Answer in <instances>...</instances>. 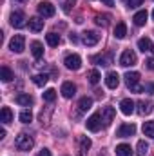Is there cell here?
Masks as SVG:
<instances>
[{"label": "cell", "mask_w": 154, "mask_h": 156, "mask_svg": "<svg viewBox=\"0 0 154 156\" xmlns=\"http://www.w3.org/2000/svg\"><path fill=\"white\" fill-rule=\"evenodd\" d=\"M33 145H35V140H33L29 134H26V133H20V134L16 136V140H15V147H16L18 151H22V153L31 151Z\"/></svg>", "instance_id": "cell-1"}, {"label": "cell", "mask_w": 154, "mask_h": 156, "mask_svg": "<svg viewBox=\"0 0 154 156\" xmlns=\"http://www.w3.org/2000/svg\"><path fill=\"white\" fill-rule=\"evenodd\" d=\"M9 49L13 51V53H24V49H26V38H24V35H15L11 42H9Z\"/></svg>", "instance_id": "cell-2"}, {"label": "cell", "mask_w": 154, "mask_h": 156, "mask_svg": "<svg viewBox=\"0 0 154 156\" xmlns=\"http://www.w3.org/2000/svg\"><path fill=\"white\" fill-rule=\"evenodd\" d=\"M136 62H138L136 53H134V51H131V49H125V51L121 53V56H120V66H123V67L136 66Z\"/></svg>", "instance_id": "cell-3"}, {"label": "cell", "mask_w": 154, "mask_h": 156, "mask_svg": "<svg viewBox=\"0 0 154 156\" xmlns=\"http://www.w3.org/2000/svg\"><path fill=\"white\" fill-rule=\"evenodd\" d=\"M9 22H11V26L15 27V29H20V27H24L27 22H26V15L22 13V11H13L11 13V16H9Z\"/></svg>", "instance_id": "cell-4"}, {"label": "cell", "mask_w": 154, "mask_h": 156, "mask_svg": "<svg viewBox=\"0 0 154 156\" xmlns=\"http://www.w3.org/2000/svg\"><path fill=\"white\" fill-rule=\"evenodd\" d=\"M91 62L96 64V66H103V67H107V66L113 64V55H111V53H100V55L91 56Z\"/></svg>", "instance_id": "cell-5"}, {"label": "cell", "mask_w": 154, "mask_h": 156, "mask_svg": "<svg viewBox=\"0 0 154 156\" xmlns=\"http://www.w3.org/2000/svg\"><path fill=\"white\" fill-rule=\"evenodd\" d=\"M102 113H94V115H91V116L87 118V122H85V125H87V129L89 131H93V133H96V131H100V127H102Z\"/></svg>", "instance_id": "cell-6"}, {"label": "cell", "mask_w": 154, "mask_h": 156, "mask_svg": "<svg viewBox=\"0 0 154 156\" xmlns=\"http://www.w3.org/2000/svg\"><path fill=\"white\" fill-rule=\"evenodd\" d=\"M64 64H65V67L69 71H78L82 67V58L78 55H67L65 60H64Z\"/></svg>", "instance_id": "cell-7"}, {"label": "cell", "mask_w": 154, "mask_h": 156, "mask_svg": "<svg viewBox=\"0 0 154 156\" xmlns=\"http://www.w3.org/2000/svg\"><path fill=\"white\" fill-rule=\"evenodd\" d=\"M54 5L51 4V2H40L38 4V13L44 16V18H51V16H54Z\"/></svg>", "instance_id": "cell-8"}, {"label": "cell", "mask_w": 154, "mask_h": 156, "mask_svg": "<svg viewBox=\"0 0 154 156\" xmlns=\"http://www.w3.org/2000/svg\"><path fill=\"white\" fill-rule=\"evenodd\" d=\"M134 133H136V127H134L132 123H123V125L118 127L116 136H118V138H129V136H132Z\"/></svg>", "instance_id": "cell-9"}, {"label": "cell", "mask_w": 154, "mask_h": 156, "mask_svg": "<svg viewBox=\"0 0 154 156\" xmlns=\"http://www.w3.org/2000/svg\"><path fill=\"white\" fill-rule=\"evenodd\" d=\"M82 42H83L85 45H96V44L100 42V35H98L96 31H85V33L82 35Z\"/></svg>", "instance_id": "cell-10"}, {"label": "cell", "mask_w": 154, "mask_h": 156, "mask_svg": "<svg viewBox=\"0 0 154 156\" xmlns=\"http://www.w3.org/2000/svg\"><path fill=\"white\" fill-rule=\"evenodd\" d=\"M60 93H62V96H64V98H73V96L76 94V85H75L73 82H64V83H62Z\"/></svg>", "instance_id": "cell-11"}, {"label": "cell", "mask_w": 154, "mask_h": 156, "mask_svg": "<svg viewBox=\"0 0 154 156\" xmlns=\"http://www.w3.org/2000/svg\"><path fill=\"white\" fill-rule=\"evenodd\" d=\"M114 107H103V111H102V122H103V125L105 127H109L111 125V122L114 120Z\"/></svg>", "instance_id": "cell-12"}, {"label": "cell", "mask_w": 154, "mask_h": 156, "mask_svg": "<svg viewBox=\"0 0 154 156\" xmlns=\"http://www.w3.org/2000/svg\"><path fill=\"white\" fill-rule=\"evenodd\" d=\"M120 109H121V113L123 115H132L134 113V102L131 100V98H123L121 102H120Z\"/></svg>", "instance_id": "cell-13"}, {"label": "cell", "mask_w": 154, "mask_h": 156, "mask_svg": "<svg viewBox=\"0 0 154 156\" xmlns=\"http://www.w3.org/2000/svg\"><path fill=\"white\" fill-rule=\"evenodd\" d=\"M138 82H140V73H136V71L125 73V83H127L129 89H132L134 85H138Z\"/></svg>", "instance_id": "cell-14"}, {"label": "cell", "mask_w": 154, "mask_h": 156, "mask_svg": "<svg viewBox=\"0 0 154 156\" xmlns=\"http://www.w3.org/2000/svg\"><path fill=\"white\" fill-rule=\"evenodd\" d=\"M118 83H120V76H118V73H107V76H105V85L109 87V89H116L118 87Z\"/></svg>", "instance_id": "cell-15"}, {"label": "cell", "mask_w": 154, "mask_h": 156, "mask_svg": "<svg viewBox=\"0 0 154 156\" xmlns=\"http://www.w3.org/2000/svg\"><path fill=\"white\" fill-rule=\"evenodd\" d=\"M138 47H140V51H143V53H152L154 55V44L149 38H140L138 40Z\"/></svg>", "instance_id": "cell-16"}, {"label": "cell", "mask_w": 154, "mask_h": 156, "mask_svg": "<svg viewBox=\"0 0 154 156\" xmlns=\"http://www.w3.org/2000/svg\"><path fill=\"white\" fill-rule=\"evenodd\" d=\"M29 29L33 31V33H38L44 29V20L40 18V16H33V18H29Z\"/></svg>", "instance_id": "cell-17"}, {"label": "cell", "mask_w": 154, "mask_h": 156, "mask_svg": "<svg viewBox=\"0 0 154 156\" xmlns=\"http://www.w3.org/2000/svg\"><path fill=\"white\" fill-rule=\"evenodd\" d=\"M78 142H80V149H78V151H80V154H78V156H85V153L91 149L93 142H91L87 136H80V140H78Z\"/></svg>", "instance_id": "cell-18"}, {"label": "cell", "mask_w": 154, "mask_h": 156, "mask_svg": "<svg viewBox=\"0 0 154 156\" xmlns=\"http://www.w3.org/2000/svg\"><path fill=\"white\" fill-rule=\"evenodd\" d=\"M16 104L18 105H24V107H29V105H33V96L31 94H26V93H20L16 96Z\"/></svg>", "instance_id": "cell-19"}, {"label": "cell", "mask_w": 154, "mask_h": 156, "mask_svg": "<svg viewBox=\"0 0 154 156\" xmlns=\"http://www.w3.org/2000/svg\"><path fill=\"white\" fill-rule=\"evenodd\" d=\"M31 53H33V56L37 58V60H40L42 56H44V45L40 44V42H31Z\"/></svg>", "instance_id": "cell-20"}, {"label": "cell", "mask_w": 154, "mask_h": 156, "mask_svg": "<svg viewBox=\"0 0 154 156\" xmlns=\"http://www.w3.org/2000/svg\"><path fill=\"white\" fill-rule=\"evenodd\" d=\"M152 102H140L138 104V113L142 115V116H145V115H151L152 113Z\"/></svg>", "instance_id": "cell-21"}, {"label": "cell", "mask_w": 154, "mask_h": 156, "mask_svg": "<svg viewBox=\"0 0 154 156\" xmlns=\"http://www.w3.org/2000/svg\"><path fill=\"white\" fill-rule=\"evenodd\" d=\"M91 107H93V98H89V96H83V98H80V102H78V109H80L82 113L89 111Z\"/></svg>", "instance_id": "cell-22"}, {"label": "cell", "mask_w": 154, "mask_h": 156, "mask_svg": "<svg viewBox=\"0 0 154 156\" xmlns=\"http://www.w3.org/2000/svg\"><path fill=\"white\" fill-rule=\"evenodd\" d=\"M125 35H127V26H125V22H120V24H116L114 27V37L118 40L125 38Z\"/></svg>", "instance_id": "cell-23"}, {"label": "cell", "mask_w": 154, "mask_h": 156, "mask_svg": "<svg viewBox=\"0 0 154 156\" xmlns=\"http://www.w3.org/2000/svg\"><path fill=\"white\" fill-rule=\"evenodd\" d=\"M116 156H132V149L127 144H120L116 147Z\"/></svg>", "instance_id": "cell-24"}, {"label": "cell", "mask_w": 154, "mask_h": 156, "mask_svg": "<svg viewBox=\"0 0 154 156\" xmlns=\"http://www.w3.org/2000/svg\"><path fill=\"white\" fill-rule=\"evenodd\" d=\"M0 78H2L4 82H11V80L15 78V75H13V71H11L7 66H2V67H0Z\"/></svg>", "instance_id": "cell-25"}, {"label": "cell", "mask_w": 154, "mask_h": 156, "mask_svg": "<svg viewBox=\"0 0 154 156\" xmlns=\"http://www.w3.org/2000/svg\"><path fill=\"white\" fill-rule=\"evenodd\" d=\"M134 24L140 27V26H145V22H147V11H138L136 15H134Z\"/></svg>", "instance_id": "cell-26"}, {"label": "cell", "mask_w": 154, "mask_h": 156, "mask_svg": "<svg viewBox=\"0 0 154 156\" xmlns=\"http://www.w3.org/2000/svg\"><path fill=\"white\" fill-rule=\"evenodd\" d=\"M147 153H149V144H147L145 140H140L138 145H136V154L138 156H145Z\"/></svg>", "instance_id": "cell-27"}, {"label": "cell", "mask_w": 154, "mask_h": 156, "mask_svg": "<svg viewBox=\"0 0 154 156\" xmlns=\"http://www.w3.org/2000/svg\"><path fill=\"white\" fill-rule=\"evenodd\" d=\"M33 82H35V85H38V87H44L47 82H49V75H35L33 76Z\"/></svg>", "instance_id": "cell-28"}, {"label": "cell", "mask_w": 154, "mask_h": 156, "mask_svg": "<svg viewBox=\"0 0 154 156\" xmlns=\"http://www.w3.org/2000/svg\"><path fill=\"white\" fill-rule=\"evenodd\" d=\"M109 18H111L109 15H96V16H94V22H96L98 26H102V27H107V26H109Z\"/></svg>", "instance_id": "cell-29"}, {"label": "cell", "mask_w": 154, "mask_h": 156, "mask_svg": "<svg viewBox=\"0 0 154 156\" xmlns=\"http://www.w3.org/2000/svg\"><path fill=\"white\" fill-rule=\"evenodd\" d=\"M0 116H2V122H4V123H9V122L13 120V111H11L9 107H2Z\"/></svg>", "instance_id": "cell-30"}, {"label": "cell", "mask_w": 154, "mask_h": 156, "mask_svg": "<svg viewBox=\"0 0 154 156\" xmlns=\"http://www.w3.org/2000/svg\"><path fill=\"white\" fill-rule=\"evenodd\" d=\"M45 40H47V44H49L51 47H56V45L60 44V35H56V33H49V35L45 37Z\"/></svg>", "instance_id": "cell-31"}, {"label": "cell", "mask_w": 154, "mask_h": 156, "mask_svg": "<svg viewBox=\"0 0 154 156\" xmlns=\"http://www.w3.org/2000/svg\"><path fill=\"white\" fill-rule=\"evenodd\" d=\"M100 78H102V76H100V73H98L96 69H91V71L87 73V80H89L93 85H96V83L100 82Z\"/></svg>", "instance_id": "cell-32"}, {"label": "cell", "mask_w": 154, "mask_h": 156, "mask_svg": "<svg viewBox=\"0 0 154 156\" xmlns=\"http://www.w3.org/2000/svg\"><path fill=\"white\" fill-rule=\"evenodd\" d=\"M143 134L149 136V138H154V122H145L143 123Z\"/></svg>", "instance_id": "cell-33"}, {"label": "cell", "mask_w": 154, "mask_h": 156, "mask_svg": "<svg viewBox=\"0 0 154 156\" xmlns=\"http://www.w3.org/2000/svg\"><path fill=\"white\" fill-rule=\"evenodd\" d=\"M42 96H44L45 102H54V98H56V91H54V89H45V91L42 93Z\"/></svg>", "instance_id": "cell-34"}, {"label": "cell", "mask_w": 154, "mask_h": 156, "mask_svg": "<svg viewBox=\"0 0 154 156\" xmlns=\"http://www.w3.org/2000/svg\"><path fill=\"white\" fill-rule=\"evenodd\" d=\"M33 120V113H31V109H24L22 113H20V122L22 123H29Z\"/></svg>", "instance_id": "cell-35"}, {"label": "cell", "mask_w": 154, "mask_h": 156, "mask_svg": "<svg viewBox=\"0 0 154 156\" xmlns=\"http://www.w3.org/2000/svg\"><path fill=\"white\" fill-rule=\"evenodd\" d=\"M75 4H76V0H65V2H64V11H65V13H69V11H71V7H73Z\"/></svg>", "instance_id": "cell-36"}, {"label": "cell", "mask_w": 154, "mask_h": 156, "mask_svg": "<svg viewBox=\"0 0 154 156\" xmlns=\"http://www.w3.org/2000/svg\"><path fill=\"white\" fill-rule=\"evenodd\" d=\"M143 4V0H127V7H138V5H142Z\"/></svg>", "instance_id": "cell-37"}, {"label": "cell", "mask_w": 154, "mask_h": 156, "mask_svg": "<svg viewBox=\"0 0 154 156\" xmlns=\"http://www.w3.org/2000/svg\"><path fill=\"white\" fill-rule=\"evenodd\" d=\"M145 91L149 94H154V83H145Z\"/></svg>", "instance_id": "cell-38"}, {"label": "cell", "mask_w": 154, "mask_h": 156, "mask_svg": "<svg viewBox=\"0 0 154 156\" xmlns=\"http://www.w3.org/2000/svg\"><path fill=\"white\" fill-rule=\"evenodd\" d=\"M145 66H147V69H154V58L145 60Z\"/></svg>", "instance_id": "cell-39"}, {"label": "cell", "mask_w": 154, "mask_h": 156, "mask_svg": "<svg viewBox=\"0 0 154 156\" xmlns=\"http://www.w3.org/2000/svg\"><path fill=\"white\" fill-rule=\"evenodd\" d=\"M69 40H71V44H76V42H78V37L75 35V33H71V35H69Z\"/></svg>", "instance_id": "cell-40"}, {"label": "cell", "mask_w": 154, "mask_h": 156, "mask_svg": "<svg viewBox=\"0 0 154 156\" xmlns=\"http://www.w3.org/2000/svg\"><path fill=\"white\" fill-rule=\"evenodd\" d=\"M38 156H51V153H49V149H42L38 153Z\"/></svg>", "instance_id": "cell-41"}, {"label": "cell", "mask_w": 154, "mask_h": 156, "mask_svg": "<svg viewBox=\"0 0 154 156\" xmlns=\"http://www.w3.org/2000/svg\"><path fill=\"white\" fill-rule=\"evenodd\" d=\"M105 5H114V0H102Z\"/></svg>", "instance_id": "cell-42"}, {"label": "cell", "mask_w": 154, "mask_h": 156, "mask_svg": "<svg viewBox=\"0 0 154 156\" xmlns=\"http://www.w3.org/2000/svg\"><path fill=\"white\" fill-rule=\"evenodd\" d=\"M0 138H5V129H0Z\"/></svg>", "instance_id": "cell-43"}, {"label": "cell", "mask_w": 154, "mask_h": 156, "mask_svg": "<svg viewBox=\"0 0 154 156\" xmlns=\"http://www.w3.org/2000/svg\"><path fill=\"white\" fill-rule=\"evenodd\" d=\"M16 2H26V0H16Z\"/></svg>", "instance_id": "cell-44"}, {"label": "cell", "mask_w": 154, "mask_h": 156, "mask_svg": "<svg viewBox=\"0 0 154 156\" xmlns=\"http://www.w3.org/2000/svg\"><path fill=\"white\" fill-rule=\"evenodd\" d=\"M152 18H154V9H152Z\"/></svg>", "instance_id": "cell-45"}]
</instances>
